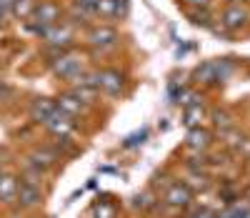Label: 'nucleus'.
<instances>
[{"mask_svg":"<svg viewBox=\"0 0 250 218\" xmlns=\"http://www.w3.org/2000/svg\"><path fill=\"white\" fill-rule=\"evenodd\" d=\"M18 195V181L13 176H0V201L13 203Z\"/></svg>","mask_w":250,"mask_h":218,"instance_id":"obj_11","label":"nucleus"},{"mask_svg":"<svg viewBox=\"0 0 250 218\" xmlns=\"http://www.w3.org/2000/svg\"><path fill=\"white\" fill-rule=\"evenodd\" d=\"M248 170H250V166H248Z\"/></svg>","mask_w":250,"mask_h":218,"instance_id":"obj_27","label":"nucleus"},{"mask_svg":"<svg viewBox=\"0 0 250 218\" xmlns=\"http://www.w3.org/2000/svg\"><path fill=\"white\" fill-rule=\"evenodd\" d=\"M13 3H15V0H0V5H5V8H8V10H10V8H13Z\"/></svg>","mask_w":250,"mask_h":218,"instance_id":"obj_26","label":"nucleus"},{"mask_svg":"<svg viewBox=\"0 0 250 218\" xmlns=\"http://www.w3.org/2000/svg\"><path fill=\"white\" fill-rule=\"evenodd\" d=\"M48 130H53L55 136H68L70 130H73V121H70V116L68 113H62L60 108H55V111L48 116V121L43 123Z\"/></svg>","mask_w":250,"mask_h":218,"instance_id":"obj_2","label":"nucleus"},{"mask_svg":"<svg viewBox=\"0 0 250 218\" xmlns=\"http://www.w3.org/2000/svg\"><path fill=\"white\" fill-rule=\"evenodd\" d=\"M245 18H248L245 8H240V5H230V8L223 13V25H225L228 30H238V28L245 23Z\"/></svg>","mask_w":250,"mask_h":218,"instance_id":"obj_8","label":"nucleus"},{"mask_svg":"<svg viewBox=\"0 0 250 218\" xmlns=\"http://www.w3.org/2000/svg\"><path fill=\"white\" fill-rule=\"evenodd\" d=\"M18 206L23 208H33L38 203H43V193H40L38 186H30V183H20L18 181V195H15Z\"/></svg>","mask_w":250,"mask_h":218,"instance_id":"obj_1","label":"nucleus"},{"mask_svg":"<svg viewBox=\"0 0 250 218\" xmlns=\"http://www.w3.org/2000/svg\"><path fill=\"white\" fill-rule=\"evenodd\" d=\"M53 68H55V73L62 75V78H78V75H80V60L65 55V58H58V60L53 63Z\"/></svg>","mask_w":250,"mask_h":218,"instance_id":"obj_6","label":"nucleus"},{"mask_svg":"<svg viewBox=\"0 0 250 218\" xmlns=\"http://www.w3.org/2000/svg\"><path fill=\"white\" fill-rule=\"evenodd\" d=\"M98 88H103V91L110 93V96H118L120 88H123V75H120L118 71H103V73H100Z\"/></svg>","mask_w":250,"mask_h":218,"instance_id":"obj_7","label":"nucleus"},{"mask_svg":"<svg viewBox=\"0 0 250 218\" xmlns=\"http://www.w3.org/2000/svg\"><path fill=\"white\" fill-rule=\"evenodd\" d=\"M188 145L190 148H208L210 145V133L208 130H203V128H193L190 133H188Z\"/></svg>","mask_w":250,"mask_h":218,"instance_id":"obj_13","label":"nucleus"},{"mask_svg":"<svg viewBox=\"0 0 250 218\" xmlns=\"http://www.w3.org/2000/svg\"><path fill=\"white\" fill-rule=\"evenodd\" d=\"M248 195H250V193H248Z\"/></svg>","mask_w":250,"mask_h":218,"instance_id":"obj_28","label":"nucleus"},{"mask_svg":"<svg viewBox=\"0 0 250 218\" xmlns=\"http://www.w3.org/2000/svg\"><path fill=\"white\" fill-rule=\"evenodd\" d=\"M190 201H193V191L185 183H173L168 193H165V203H170V206H188Z\"/></svg>","mask_w":250,"mask_h":218,"instance_id":"obj_4","label":"nucleus"},{"mask_svg":"<svg viewBox=\"0 0 250 218\" xmlns=\"http://www.w3.org/2000/svg\"><path fill=\"white\" fill-rule=\"evenodd\" d=\"M200 118H203V108H200V103H193V105H188L185 108V125H198L200 123Z\"/></svg>","mask_w":250,"mask_h":218,"instance_id":"obj_16","label":"nucleus"},{"mask_svg":"<svg viewBox=\"0 0 250 218\" xmlns=\"http://www.w3.org/2000/svg\"><path fill=\"white\" fill-rule=\"evenodd\" d=\"M58 108H60L62 113H68L70 118H73L75 113H80V111H83L80 100H78V98H73V96H62V98L58 100Z\"/></svg>","mask_w":250,"mask_h":218,"instance_id":"obj_15","label":"nucleus"},{"mask_svg":"<svg viewBox=\"0 0 250 218\" xmlns=\"http://www.w3.org/2000/svg\"><path fill=\"white\" fill-rule=\"evenodd\" d=\"M213 118H215V123H218L220 128H230V125H233V123H230V118H228L225 113H220V111H218V113H215Z\"/></svg>","mask_w":250,"mask_h":218,"instance_id":"obj_23","label":"nucleus"},{"mask_svg":"<svg viewBox=\"0 0 250 218\" xmlns=\"http://www.w3.org/2000/svg\"><path fill=\"white\" fill-rule=\"evenodd\" d=\"M33 18L38 20L40 25H55V20L60 18V8L55 3H40L33 13Z\"/></svg>","mask_w":250,"mask_h":218,"instance_id":"obj_5","label":"nucleus"},{"mask_svg":"<svg viewBox=\"0 0 250 218\" xmlns=\"http://www.w3.org/2000/svg\"><path fill=\"white\" fill-rule=\"evenodd\" d=\"M153 198H155L153 193H143V195H135V198H133L135 203H133V206H135V208H140V211H145V208H153V206H155V201H153Z\"/></svg>","mask_w":250,"mask_h":218,"instance_id":"obj_19","label":"nucleus"},{"mask_svg":"<svg viewBox=\"0 0 250 218\" xmlns=\"http://www.w3.org/2000/svg\"><path fill=\"white\" fill-rule=\"evenodd\" d=\"M190 181H193V183H185L188 188H198V186H200V191L208 188V178H205V176H193Z\"/></svg>","mask_w":250,"mask_h":218,"instance_id":"obj_22","label":"nucleus"},{"mask_svg":"<svg viewBox=\"0 0 250 218\" xmlns=\"http://www.w3.org/2000/svg\"><path fill=\"white\" fill-rule=\"evenodd\" d=\"M195 80L198 83H213V80H218V65L215 63H205V65H200V68L195 71Z\"/></svg>","mask_w":250,"mask_h":218,"instance_id":"obj_14","label":"nucleus"},{"mask_svg":"<svg viewBox=\"0 0 250 218\" xmlns=\"http://www.w3.org/2000/svg\"><path fill=\"white\" fill-rule=\"evenodd\" d=\"M183 3L193 5V8H208V3H210V0H183Z\"/></svg>","mask_w":250,"mask_h":218,"instance_id":"obj_24","label":"nucleus"},{"mask_svg":"<svg viewBox=\"0 0 250 218\" xmlns=\"http://www.w3.org/2000/svg\"><path fill=\"white\" fill-rule=\"evenodd\" d=\"M145 138H148V130H140V133H135V136H130V138H125V148H133V145H138V143H143Z\"/></svg>","mask_w":250,"mask_h":218,"instance_id":"obj_21","label":"nucleus"},{"mask_svg":"<svg viewBox=\"0 0 250 218\" xmlns=\"http://www.w3.org/2000/svg\"><path fill=\"white\" fill-rule=\"evenodd\" d=\"M55 103L53 100H48V98H38L35 103H33V108H30V116H33V121H40V123H45L48 121V116L55 111Z\"/></svg>","mask_w":250,"mask_h":218,"instance_id":"obj_9","label":"nucleus"},{"mask_svg":"<svg viewBox=\"0 0 250 218\" xmlns=\"http://www.w3.org/2000/svg\"><path fill=\"white\" fill-rule=\"evenodd\" d=\"M55 161H58V153H55V150H48V148H43V150H33V156H30V163L38 166L40 170L48 168V166H53Z\"/></svg>","mask_w":250,"mask_h":218,"instance_id":"obj_12","label":"nucleus"},{"mask_svg":"<svg viewBox=\"0 0 250 218\" xmlns=\"http://www.w3.org/2000/svg\"><path fill=\"white\" fill-rule=\"evenodd\" d=\"M13 10H15L20 18L30 15V10H33V0H15V3H13Z\"/></svg>","mask_w":250,"mask_h":218,"instance_id":"obj_20","label":"nucleus"},{"mask_svg":"<svg viewBox=\"0 0 250 218\" xmlns=\"http://www.w3.org/2000/svg\"><path fill=\"white\" fill-rule=\"evenodd\" d=\"M38 33L43 35L50 46H68V43L73 40V30L68 28V25H62V28H58V25H50V28H38Z\"/></svg>","mask_w":250,"mask_h":218,"instance_id":"obj_3","label":"nucleus"},{"mask_svg":"<svg viewBox=\"0 0 250 218\" xmlns=\"http://www.w3.org/2000/svg\"><path fill=\"white\" fill-rule=\"evenodd\" d=\"M90 216H98V218H115V206H105V203H95Z\"/></svg>","mask_w":250,"mask_h":218,"instance_id":"obj_18","label":"nucleus"},{"mask_svg":"<svg viewBox=\"0 0 250 218\" xmlns=\"http://www.w3.org/2000/svg\"><path fill=\"white\" fill-rule=\"evenodd\" d=\"M115 40H118V35L110 28H98V30L90 33V46L93 48H108V46H113Z\"/></svg>","mask_w":250,"mask_h":218,"instance_id":"obj_10","label":"nucleus"},{"mask_svg":"<svg viewBox=\"0 0 250 218\" xmlns=\"http://www.w3.org/2000/svg\"><path fill=\"white\" fill-rule=\"evenodd\" d=\"M190 20L193 25H203V28H210V15H208V10H190Z\"/></svg>","mask_w":250,"mask_h":218,"instance_id":"obj_17","label":"nucleus"},{"mask_svg":"<svg viewBox=\"0 0 250 218\" xmlns=\"http://www.w3.org/2000/svg\"><path fill=\"white\" fill-rule=\"evenodd\" d=\"M190 218H215L210 211H203V213H195V216H190Z\"/></svg>","mask_w":250,"mask_h":218,"instance_id":"obj_25","label":"nucleus"}]
</instances>
